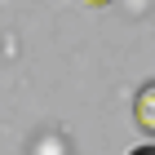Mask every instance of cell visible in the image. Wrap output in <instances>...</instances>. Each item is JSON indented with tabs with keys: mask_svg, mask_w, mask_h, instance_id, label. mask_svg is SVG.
Wrapping results in <instances>:
<instances>
[{
	"mask_svg": "<svg viewBox=\"0 0 155 155\" xmlns=\"http://www.w3.org/2000/svg\"><path fill=\"white\" fill-rule=\"evenodd\" d=\"M93 5H107V0H93Z\"/></svg>",
	"mask_w": 155,
	"mask_h": 155,
	"instance_id": "3957f363",
	"label": "cell"
},
{
	"mask_svg": "<svg viewBox=\"0 0 155 155\" xmlns=\"http://www.w3.org/2000/svg\"><path fill=\"white\" fill-rule=\"evenodd\" d=\"M133 120H137V124L155 137V80L137 89V97H133Z\"/></svg>",
	"mask_w": 155,
	"mask_h": 155,
	"instance_id": "6da1fadb",
	"label": "cell"
},
{
	"mask_svg": "<svg viewBox=\"0 0 155 155\" xmlns=\"http://www.w3.org/2000/svg\"><path fill=\"white\" fill-rule=\"evenodd\" d=\"M129 155H155V146H137V151H129Z\"/></svg>",
	"mask_w": 155,
	"mask_h": 155,
	"instance_id": "7a4b0ae2",
	"label": "cell"
}]
</instances>
